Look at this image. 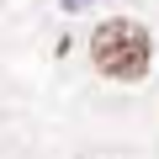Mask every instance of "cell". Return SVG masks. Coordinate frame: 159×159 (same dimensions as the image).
Returning <instances> with one entry per match:
<instances>
[{"instance_id": "obj_2", "label": "cell", "mask_w": 159, "mask_h": 159, "mask_svg": "<svg viewBox=\"0 0 159 159\" xmlns=\"http://www.w3.org/2000/svg\"><path fill=\"white\" fill-rule=\"evenodd\" d=\"M64 6H69V11H80V6H85V0H64Z\"/></svg>"}, {"instance_id": "obj_1", "label": "cell", "mask_w": 159, "mask_h": 159, "mask_svg": "<svg viewBox=\"0 0 159 159\" xmlns=\"http://www.w3.org/2000/svg\"><path fill=\"white\" fill-rule=\"evenodd\" d=\"M90 58H96V69L111 74V80H138V74H148L154 43H148V32H143L138 21H106V27H96V37H90Z\"/></svg>"}]
</instances>
